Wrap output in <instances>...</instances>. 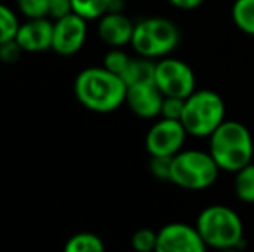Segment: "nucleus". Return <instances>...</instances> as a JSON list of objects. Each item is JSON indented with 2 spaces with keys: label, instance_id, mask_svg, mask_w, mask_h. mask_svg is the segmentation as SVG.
<instances>
[{
  "label": "nucleus",
  "instance_id": "21",
  "mask_svg": "<svg viewBox=\"0 0 254 252\" xmlns=\"http://www.w3.org/2000/svg\"><path fill=\"white\" fill-rule=\"evenodd\" d=\"M131 57H128L123 50H118V49H113L111 52H107L106 57H104V67L111 73L118 74L121 78V74L125 73L128 62H130Z\"/></svg>",
  "mask_w": 254,
  "mask_h": 252
},
{
  "label": "nucleus",
  "instance_id": "2",
  "mask_svg": "<svg viewBox=\"0 0 254 252\" xmlns=\"http://www.w3.org/2000/svg\"><path fill=\"white\" fill-rule=\"evenodd\" d=\"M207 152L221 171L237 173L239 169L253 162L254 144L251 131L242 123L225 119L209 137Z\"/></svg>",
  "mask_w": 254,
  "mask_h": 252
},
{
  "label": "nucleus",
  "instance_id": "17",
  "mask_svg": "<svg viewBox=\"0 0 254 252\" xmlns=\"http://www.w3.org/2000/svg\"><path fill=\"white\" fill-rule=\"evenodd\" d=\"M232 19L239 30L254 37V0H235Z\"/></svg>",
  "mask_w": 254,
  "mask_h": 252
},
{
  "label": "nucleus",
  "instance_id": "7",
  "mask_svg": "<svg viewBox=\"0 0 254 252\" xmlns=\"http://www.w3.org/2000/svg\"><path fill=\"white\" fill-rule=\"evenodd\" d=\"M156 87L163 92L164 97L187 99L194 94L195 74L189 64L178 59H161L156 62Z\"/></svg>",
  "mask_w": 254,
  "mask_h": 252
},
{
  "label": "nucleus",
  "instance_id": "8",
  "mask_svg": "<svg viewBox=\"0 0 254 252\" xmlns=\"http://www.w3.org/2000/svg\"><path fill=\"white\" fill-rule=\"evenodd\" d=\"M185 138H187V131L182 121L159 118V121L154 123L145 137V147L151 157L152 155L173 157L180 151H184L182 147L185 144Z\"/></svg>",
  "mask_w": 254,
  "mask_h": 252
},
{
  "label": "nucleus",
  "instance_id": "16",
  "mask_svg": "<svg viewBox=\"0 0 254 252\" xmlns=\"http://www.w3.org/2000/svg\"><path fill=\"white\" fill-rule=\"evenodd\" d=\"M64 252H106V247L99 235L90 232H80L67 240Z\"/></svg>",
  "mask_w": 254,
  "mask_h": 252
},
{
  "label": "nucleus",
  "instance_id": "6",
  "mask_svg": "<svg viewBox=\"0 0 254 252\" xmlns=\"http://www.w3.org/2000/svg\"><path fill=\"white\" fill-rule=\"evenodd\" d=\"M180 33L170 19L149 17L135 24L131 45L140 57L157 59L164 57L177 49Z\"/></svg>",
  "mask_w": 254,
  "mask_h": 252
},
{
  "label": "nucleus",
  "instance_id": "28",
  "mask_svg": "<svg viewBox=\"0 0 254 252\" xmlns=\"http://www.w3.org/2000/svg\"><path fill=\"white\" fill-rule=\"evenodd\" d=\"M213 252H241V249H237V247H232V249H214Z\"/></svg>",
  "mask_w": 254,
  "mask_h": 252
},
{
  "label": "nucleus",
  "instance_id": "18",
  "mask_svg": "<svg viewBox=\"0 0 254 252\" xmlns=\"http://www.w3.org/2000/svg\"><path fill=\"white\" fill-rule=\"evenodd\" d=\"M71 3H73V12L88 21L101 19L102 16H106L113 0H71Z\"/></svg>",
  "mask_w": 254,
  "mask_h": 252
},
{
  "label": "nucleus",
  "instance_id": "27",
  "mask_svg": "<svg viewBox=\"0 0 254 252\" xmlns=\"http://www.w3.org/2000/svg\"><path fill=\"white\" fill-rule=\"evenodd\" d=\"M170 3H173L175 7H178V9H185V10H190V9H195V7H199L204 0H168Z\"/></svg>",
  "mask_w": 254,
  "mask_h": 252
},
{
  "label": "nucleus",
  "instance_id": "23",
  "mask_svg": "<svg viewBox=\"0 0 254 252\" xmlns=\"http://www.w3.org/2000/svg\"><path fill=\"white\" fill-rule=\"evenodd\" d=\"M184 105H185V99L164 97L163 109H161V116H159V118L175 119V121H180L182 112H184Z\"/></svg>",
  "mask_w": 254,
  "mask_h": 252
},
{
  "label": "nucleus",
  "instance_id": "9",
  "mask_svg": "<svg viewBox=\"0 0 254 252\" xmlns=\"http://www.w3.org/2000/svg\"><path fill=\"white\" fill-rule=\"evenodd\" d=\"M209 247L202 240L195 225L168 223L157 230L156 252H207Z\"/></svg>",
  "mask_w": 254,
  "mask_h": 252
},
{
  "label": "nucleus",
  "instance_id": "20",
  "mask_svg": "<svg viewBox=\"0 0 254 252\" xmlns=\"http://www.w3.org/2000/svg\"><path fill=\"white\" fill-rule=\"evenodd\" d=\"M157 232L152 228H140L131 237V247L135 252H156Z\"/></svg>",
  "mask_w": 254,
  "mask_h": 252
},
{
  "label": "nucleus",
  "instance_id": "19",
  "mask_svg": "<svg viewBox=\"0 0 254 252\" xmlns=\"http://www.w3.org/2000/svg\"><path fill=\"white\" fill-rule=\"evenodd\" d=\"M19 26L21 24H19V21H17L16 14L7 5L0 3V44L16 38Z\"/></svg>",
  "mask_w": 254,
  "mask_h": 252
},
{
  "label": "nucleus",
  "instance_id": "3",
  "mask_svg": "<svg viewBox=\"0 0 254 252\" xmlns=\"http://www.w3.org/2000/svg\"><path fill=\"white\" fill-rule=\"evenodd\" d=\"M195 228L211 249H241L244 242V225L234 209L214 204L202 209L197 216Z\"/></svg>",
  "mask_w": 254,
  "mask_h": 252
},
{
  "label": "nucleus",
  "instance_id": "25",
  "mask_svg": "<svg viewBox=\"0 0 254 252\" xmlns=\"http://www.w3.org/2000/svg\"><path fill=\"white\" fill-rule=\"evenodd\" d=\"M23 52H24L23 47H21L16 38H12L9 42H3V44H0V62L3 64L17 62Z\"/></svg>",
  "mask_w": 254,
  "mask_h": 252
},
{
  "label": "nucleus",
  "instance_id": "5",
  "mask_svg": "<svg viewBox=\"0 0 254 252\" xmlns=\"http://www.w3.org/2000/svg\"><path fill=\"white\" fill-rule=\"evenodd\" d=\"M220 171L209 152L180 151L171 161L170 182L184 190H206L214 185Z\"/></svg>",
  "mask_w": 254,
  "mask_h": 252
},
{
  "label": "nucleus",
  "instance_id": "1",
  "mask_svg": "<svg viewBox=\"0 0 254 252\" xmlns=\"http://www.w3.org/2000/svg\"><path fill=\"white\" fill-rule=\"evenodd\" d=\"M127 85L106 67H87L74 80V95L88 111L113 112L127 102Z\"/></svg>",
  "mask_w": 254,
  "mask_h": 252
},
{
  "label": "nucleus",
  "instance_id": "4",
  "mask_svg": "<svg viewBox=\"0 0 254 252\" xmlns=\"http://www.w3.org/2000/svg\"><path fill=\"white\" fill-rule=\"evenodd\" d=\"M225 114H227V107L221 95L214 90L201 88L185 99L180 121L187 135L209 138L225 121Z\"/></svg>",
  "mask_w": 254,
  "mask_h": 252
},
{
  "label": "nucleus",
  "instance_id": "26",
  "mask_svg": "<svg viewBox=\"0 0 254 252\" xmlns=\"http://www.w3.org/2000/svg\"><path fill=\"white\" fill-rule=\"evenodd\" d=\"M73 14V3L71 0H49V14L54 21Z\"/></svg>",
  "mask_w": 254,
  "mask_h": 252
},
{
  "label": "nucleus",
  "instance_id": "10",
  "mask_svg": "<svg viewBox=\"0 0 254 252\" xmlns=\"http://www.w3.org/2000/svg\"><path fill=\"white\" fill-rule=\"evenodd\" d=\"M87 40V21L78 14L57 19L54 23L52 50L59 55H73L83 47Z\"/></svg>",
  "mask_w": 254,
  "mask_h": 252
},
{
  "label": "nucleus",
  "instance_id": "11",
  "mask_svg": "<svg viewBox=\"0 0 254 252\" xmlns=\"http://www.w3.org/2000/svg\"><path fill=\"white\" fill-rule=\"evenodd\" d=\"M164 95L154 85H137L127 90V104L135 116L142 119H154L161 116Z\"/></svg>",
  "mask_w": 254,
  "mask_h": 252
},
{
  "label": "nucleus",
  "instance_id": "15",
  "mask_svg": "<svg viewBox=\"0 0 254 252\" xmlns=\"http://www.w3.org/2000/svg\"><path fill=\"white\" fill-rule=\"evenodd\" d=\"M234 192L242 202L254 204V162H249L235 173Z\"/></svg>",
  "mask_w": 254,
  "mask_h": 252
},
{
  "label": "nucleus",
  "instance_id": "12",
  "mask_svg": "<svg viewBox=\"0 0 254 252\" xmlns=\"http://www.w3.org/2000/svg\"><path fill=\"white\" fill-rule=\"evenodd\" d=\"M52 33L54 23H51L47 17H38L21 24L16 40L19 42L24 52H44L52 49Z\"/></svg>",
  "mask_w": 254,
  "mask_h": 252
},
{
  "label": "nucleus",
  "instance_id": "14",
  "mask_svg": "<svg viewBox=\"0 0 254 252\" xmlns=\"http://www.w3.org/2000/svg\"><path fill=\"white\" fill-rule=\"evenodd\" d=\"M127 88L137 87V85H154L156 83V62L147 57L130 59L125 73L121 74Z\"/></svg>",
  "mask_w": 254,
  "mask_h": 252
},
{
  "label": "nucleus",
  "instance_id": "24",
  "mask_svg": "<svg viewBox=\"0 0 254 252\" xmlns=\"http://www.w3.org/2000/svg\"><path fill=\"white\" fill-rule=\"evenodd\" d=\"M171 161H173V157H164V155H152L151 162H149V169H151V173H152L154 176H156V178L170 182Z\"/></svg>",
  "mask_w": 254,
  "mask_h": 252
},
{
  "label": "nucleus",
  "instance_id": "13",
  "mask_svg": "<svg viewBox=\"0 0 254 252\" xmlns=\"http://www.w3.org/2000/svg\"><path fill=\"white\" fill-rule=\"evenodd\" d=\"M135 24L121 12H107L99 23V37L111 47H123L131 44Z\"/></svg>",
  "mask_w": 254,
  "mask_h": 252
},
{
  "label": "nucleus",
  "instance_id": "22",
  "mask_svg": "<svg viewBox=\"0 0 254 252\" xmlns=\"http://www.w3.org/2000/svg\"><path fill=\"white\" fill-rule=\"evenodd\" d=\"M17 5L28 19L47 17L49 14V0H17Z\"/></svg>",
  "mask_w": 254,
  "mask_h": 252
}]
</instances>
